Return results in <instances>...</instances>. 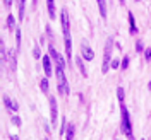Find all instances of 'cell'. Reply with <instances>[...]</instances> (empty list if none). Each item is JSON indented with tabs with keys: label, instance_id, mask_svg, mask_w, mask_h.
Masks as SVG:
<instances>
[{
	"label": "cell",
	"instance_id": "ffe728a7",
	"mask_svg": "<svg viewBox=\"0 0 151 140\" xmlns=\"http://www.w3.org/2000/svg\"><path fill=\"white\" fill-rule=\"evenodd\" d=\"M16 48H21V29H16Z\"/></svg>",
	"mask_w": 151,
	"mask_h": 140
},
{
	"label": "cell",
	"instance_id": "e0dca14e",
	"mask_svg": "<svg viewBox=\"0 0 151 140\" xmlns=\"http://www.w3.org/2000/svg\"><path fill=\"white\" fill-rule=\"evenodd\" d=\"M24 7H26V0H19V21L24 19Z\"/></svg>",
	"mask_w": 151,
	"mask_h": 140
},
{
	"label": "cell",
	"instance_id": "83f0119b",
	"mask_svg": "<svg viewBox=\"0 0 151 140\" xmlns=\"http://www.w3.org/2000/svg\"><path fill=\"white\" fill-rule=\"evenodd\" d=\"M4 5H5V7H10V5H12V0H4Z\"/></svg>",
	"mask_w": 151,
	"mask_h": 140
},
{
	"label": "cell",
	"instance_id": "44dd1931",
	"mask_svg": "<svg viewBox=\"0 0 151 140\" xmlns=\"http://www.w3.org/2000/svg\"><path fill=\"white\" fill-rule=\"evenodd\" d=\"M33 56H35L36 60H40V56H41V51H40V46H38V45L33 48Z\"/></svg>",
	"mask_w": 151,
	"mask_h": 140
},
{
	"label": "cell",
	"instance_id": "5b68a950",
	"mask_svg": "<svg viewBox=\"0 0 151 140\" xmlns=\"http://www.w3.org/2000/svg\"><path fill=\"white\" fill-rule=\"evenodd\" d=\"M57 116H58L57 101H55V97L52 96V97H50V122H52V125H57Z\"/></svg>",
	"mask_w": 151,
	"mask_h": 140
},
{
	"label": "cell",
	"instance_id": "277c9868",
	"mask_svg": "<svg viewBox=\"0 0 151 140\" xmlns=\"http://www.w3.org/2000/svg\"><path fill=\"white\" fill-rule=\"evenodd\" d=\"M60 21H62V31H64V36H65V34H70V22H69V14H67L65 9L60 12Z\"/></svg>",
	"mask_w": 151,
	"mask_h": 140
},
{
	"label": "cell",
	"instance_id": "4316f807",
	"mask_svg": "<svg viewBox=\"0 0 151 140\" xmlns=\"http://www.w3.org/2000/svg\"><path fill=\"white\" fill-rule=\"evenodd\" d=\"M119 65H120V62H119V60H112V63H110V67H112V68H117Z\"/></svg>",
	"mask_w": 151,
	"mask_h": 140
},
{
	"label": "cell",
	"instance_id": "52a82bcc",
	"mask_svg": "<svg viewBox=\"0 0 151 140\" xmlns=\"http://www.w3.org/2000/svg\"><path fill=\"white\" fill-rule=\"evenodd\" d=\"M52 56H43L41 58V62H43V70H45V75L47 77H52L53 74V67H52V60H50Z\"/></svg>",
	"mask_w": 151,
	"mask_h": 140
},
{
	"label": "cell",
	"instance_id": "7a4b0ae2",
	"mask_svg": "<svg viewBox=\"0 0 151 140\" xmlns=\"http://www.w3.org/2000/svg\"><path fill=\"white\" fill-rule=\"evenodd\" d=\"M120 114H122V122H120V130L125 137H129L132 139V125H131V116H129V111H127V108L122 104V109H120Z\"/></svg>",
	"mask_w": 151,
	"mask_h": 140
},
{
	"label": "cell",
	"instance_id": "9c48e42d",
	"mask_svg": "<svg viewBox=\"0 0 151 140\" xmlns=\"http://www.w3.org/2000/svg\"><path fill=\"white\" fill-rule=\"evenodd\" d=\"M64 45H65L67 60H70V58H72V39H70V34H65V36H64Z\"/></svg>",
	"mask_w": 151,
	"mask_h": 140
},
{
	"label": "cell",
	"instance_id": "4fadbf2b",
	"mask_svg": "<svg viewBox=\"0 0 151 140\" xmlns=\"http://www.w3.org/2000/svg\"><path fill=\"white\" fill-rule=\"evenodd\" d=\"M74 133H76V126L74 125H72V123H69V125H67V139L65 140H74Z\"/></svg>",
	"mask_w": 151,
	"mask_h": 140
},
{
	"label": "cell",
	"instance_id": "9a60e30c",
	"mask_svg": "<svg viewBox=\"0 0 151 140\" xmlns=\"http://www.w3.org/2000/svg\"><path fill=\"white\" fill-rule=\"evenodd\" d=\"M9 63H10V70L16 72L17 68V60H16V53H9Z\"/></svg>",
	"mask_w": 151,
	"mask_h": 140
},
{
	"label": "cell",
	"instance_id": "d6986e66",
	"mask_svg": "<svg viewBox=\"0 0 151 140\" xmlns=\"http://www.w3.org/2000/svg\"><path fill=\"white\" fill-rule=\"evenodd\" d=\"M124 96H125L124 89H122V87H119V89H117V97H119V103H120V104H124V99H125Z\"/></svg>",
	"mask_w": 151,
	"mask_h": 140
},
{
	"label": "cell",
	"instance_id": "ac0fdd59",
	"mask_svg": "<svg viewBox=\"0 0 151 140\" xmlns=\"http://www.w3.org/2000/svg\"><path fill=\"white\" fill-rule=\"evenodd\" d=\"M40 89H41L43 92H48V79L47 77H43V79L40 80Z\"/></svg>",
	"mask_w": 151,
	"mask_h": 140
},
{
	"label": "cell",
	"instance_id": "d4e9b609",
	"mask_svg": "<svg viewBox=\"0 0 151 140\" xmlns=\"http://www.w3.org/2000/svg\"><path fill=\"white\" fill-rule=\"evenodd\" d=\"M65 126H67V120L64 118V120H62V126H60V133H62V135H64V131H65Z\"/></svg>",
	"mask_w": 151,
	"mask_h": 140
},
{
	"label": "cell",
	"instance_id": "3957f363",
	"mask_svg": "<svg viewBox=\"0 0 151 140\" xmlns=\"http://www.w3.org/2000/svg\"><path fill=\"white\" fill-rule=\"evenodd\" d=\"M110 58H112V39L108 41V45H106V48H105L103 67H101V72H103V74H106V72H108V68H110V65H108V63H112V62H110Z\"/></svg>",
	"mask_w": 151,
	"mask_h": 140
},
{
	"label": "cell",
	"instance_id": "cb8c5ba5",
	"mask_svg": "<svg viewBox=\"0 0 151 140\" xmlns=\"http://www.w3.org/2000/svg\"><path fill=\"white\" fill-rule=\"evenodd\" d=\"M144 58H146L148 62L151 60V48H146V50H144Z\"/></svg>",
	"mask_w": 151,
	"mask_h": 140
},
{
	"label": "cell",
	"instance_id": "484cf974",
	"mask_svg": "<svg viewBox=\"0 0 151 140\" xmlns=\"http://www.w3.org/2000/svg\"><path fill=\"white\" fill-rule=\"evenodd\" d=\"M144 50V46H142V41H137L136 43V51H142Z\"/></svg>",
	"mask_w": 151,
	"mask_h": 140
},
{
	"label": "cell",
	"instance_id": "2e32d148",
	"mask_svg": "<svg viewBox=\"0 0 151 140\" xmlns=\"http://www.w3.org/2000/svg\"><path fill=\"white\" fill-rule=\"evenodd\" d=\"M7 28L10 29V31H16V19H14V16L10 14V16H7Z\"/></svg>",
	"mask_w": 151,
	"mask_h": 140
},
{
	"label": "cell",
	"instance_id": "7c38bea8",
	"mask_svg": "<svg viewBox=\"0 0 151 140\" xmlns=\"http://www.w3.org/2000/svg\"><path fill=\"white\" fill-rule=\"evenodd\" d=\"M84 58H81V56H77V60H76V65H77V68L81 70V74L84 75V77H88V70H86L84 67V62H83Z\"/></svg>",
	"mask_w": 151,
	"mask_h": 140
},
{
	"label": "cell",
	"instance_id": "f546056e",
	"mask_svg": "<svg viewBox=\"0 0 151 140\" xmlns=\"http://www.w3.org/2000/svg\"><path fill=\"white\" fill-rule=\"evenodd\" d=\"M36 2H38V0H33V5H35V4H36Z\"/></svg>",
	"mask_w": 151,
	"mask_h": 140
},
{
	"label": "cell",
	"instance_id": "4dcf8cb0",
	"mask_svg": "<svg viewBox=\"0 0 151 140\" xmlns=\"http://www.w3.org/2000/svg\"><path fill=\"white\" fill-rule=\"evenodd\" d=\"M120 2H122V4H124V2H125V0H120Z\"/></svg>",
	"mask_w": 151,
	"mask_h": 140
},
{
	"label": "cell",
	"instance_id": "6da1fadb",
	"mask_svg": "<svg viewBox=\"0 0 151 140\" xmlns=\"http://www.w3.org/2000/svg\"><path fill=\"white\" fill-rule=\"evenodd\" d=\"M55 74H57V89H58V94L67 96L69 94V85H67V79H65V67L55 65Z\"/></svg>",
	"mask_w": 151,
	"mask_h": 140
},
{
	"label": "cell",
	"instance_id": "603a6c76",
	"mask_svg": "<svg viewBox=\"0 0 151 140\" xmlns=\"http://www.w3.org/2000/svg\"><path fill=\"white\" fill-rule=\"evenodd\" d=\"M10 120H12V123H14L16 126H21V123H22V122H21V118H19V116H16V114H14Z\"/></svg>",
	"mask_w": 151,
	"mask_h": 140
},
{
	"label": "cell",
	"instance_id": "8992f818",
	"mask_svg": "<svg viewBox=\"0 0 151 140\" xmlns=\"http://www.w3.org/2000/svg\"><path fill=\"white\" fill-rule=\"evenodd\" d=\"M81 56L84 58L86 62H91V60L94 58V53H93V50H91V48L88 46L86 43H83V45H81Z\"/></svg>",
	"mask_w": 151,
	"mask_h": 140
},
{
	"label": "cell",
	"instance_id": "8fae6325",
	"mask_svg": "<svg viewBox=\"0 0 151 140\" xmlns=\"http://www.w3.org/2000/svg\"><path fill=\"white\" fill-rule=\"evenodd\" d=\"M98 2V9L101 14V19H106V0H96Z\"/></svg>",
	"mask_w": 151,
	"mask_h": 140
},
{
	"label": "cell",
	"instance_id": "f1b7e54d",
	"mask_svg": "<svg viewBox=\"0 0 151 140\" xmlns=\"http://www.w3.org/2000/svg\"><path fill=\"white\" fill-rule=\"evenodd\" d=\"M10 140H19L17 135H10Z\"/></svg>",
	"mask_w": 151,
	"mask_h": 140
},
{
	"label": "cell",
	"instance_id": "7402d4cb",
	"mask_svg": "<svg viewBox=\"0 0 151 140\" xmlns=\"http://www.w3.org/2000/svg\"><path fill=\"white\" fill-rule=\"evenodd\" d=\"M120 67H122V70H127V68H129V56H124Z\"/></svg>",
	"mask_w": 151,
	"mask_h": 140
},
{
	"label": "cell",
	"instance_id": "ba28073f",
	"mask_svg": "<svg viewBox=\"0 0 151 140\" xmlns=\"http://www.w3.org/2000/svg\"><path fill=\"white\" fill-rule=\"evenodd\" d=\"M2 99H4V104L7 106V109H9L10 113H16V111H19V104L16 103L14 99H10L9 96H4Z\"/></svg>",
	"mask_w": 151,
	"mask_h": 140
},
{
	"label": "cell",
	"instance_id": "5bb4252c",
	"mask_svg": "<svg viewBox=\"0 0 151 140\" xmlns=\"http://www.w3.org/2000/svg\"><path fill=\"white\" fill-rule=\"evenodd\" d=\"M127 16H129V26H131L129 31H131V34H136L137 33V28H136V22H134V16H132V12H129Z\"/></svg>",
	"mask_w": 151,
	"mask_h": 140
},
{
	"label": "cell",
	"instance_id": "30bf717a",
	"mask_svg": "<svg viewBox=\"0 0 151 140\" xmlns=\"http://www.w3.org/2000/svg\"><path fill=\"white\" fill-rule=\"evenodd\" d=\"M47 9H48V17H50V19H55L57 17L55 0H47Z\"/></svg>",
	"mask_w": 151,
	"mask_h": 140
}]
</instances>
